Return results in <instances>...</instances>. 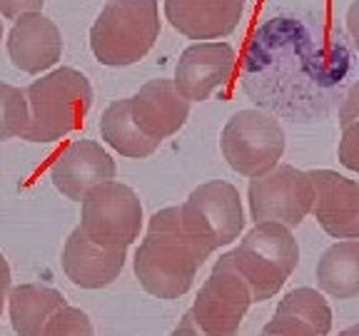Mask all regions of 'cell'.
<instances>
[{"instance_id": "1", "label": "cell", "mask_w": 359, "mask_h": 336, "mask_svg": "<svg viewBox=\"0 0 359 336\" xmlns=\"http://www.w3.org/2000/svg\"><path fill=\"white\" fill-rule=\"evenodd\" d=\"M342 43L294 18H275L255 30L242 62V88L255 102L290 120L325 115L349 73Z\"/></svg>"}, {"instance_id": "2", "label": "cell", "mask_w": 359, "mask_h": 336, "mask_svg": "<svg viewBox=\"0 0 359 336\" xmlns=\"http://www.w3.org/2000/svg\"><path fill=\"white\" fill-rule=\"evenodd\" d=\"M210 252L182 222V209L165 207L147 224V234L135 252V276L157 299H180L195 284Z\"/></svg>"}, {"instance_id": "3", "label": "cell", "mask_w": 359, "mask_h": 336, "mask_svg": "<svg viewBox=\"0 0 359 336\" xmlns=\"http://www.w3.org/2000/svg\"><path fill=\"white\" fill-rule=\"evenodd\" d=\"M30 105V122L22 134L25 142H57L83 127L93 107L90 80L75 67H55L40 75L25 90Z\"/></svg>"}, {"instance_id": "4", "label": "cell", "mask_w": 359, "mask_h": 336, "mask_svg": "<svg viewBox=\"0 0 359 336\" xmlns=\"http://www.w3.org/2000/svg\"><path fill=\"white\" fill-rule=\"evenodd\" d=\"M160 38L157 0H107L90 28V50L100 65L140 62Z\"/></svg>"}, {"instance_id": "5", "label": "cell", "mask_w": 359, "mask_h": 336, "mask_svg": "<svg viewBox=\"0 0 359 336\" xmlns=\"http://www.w3.org/2000/svg\"><path fill=\"white\" fill-rule=\"evenodd\" d=\"M232 262L252 289L255 302H267L287 284L299 264V244L290 227L259 222L232 249Z\"/></svg>"}, {"instance_id": "6", "label": "cell", "mask_w": 359, "mask_h": 336, "mask_svg": "<svg viewBox=\"0 0 359 336\" xmlns=\"http://www.w3.org/2000/svg\"><path fill=\"white\" fill-rule=\"evenodd\" d=\"M219 147L232 169L242 177H262L285 155V130L280 120L262 110H240L224 125Z\"/></svg>"}, {"instance_id": "7", "label": "cell", "mask_w": 359, "mask_h": 336, "mask_svg": "<svg viewBox=\"0 0 359 336\" xmlns=\"http://www.w3.org/2000/svg\"><path fill=\"white\" fill-rule=\"evenodd\" d=\"M80 230L100 246L125 249L140 239L142 204L133 187L123 182H102L80 202Z\"/></svg>"}, {"instance_id": "8", "label": "cell", "mask_w": 359, "mask_h": 336, "mask_svg": "<svg viewBox=\"0 0 359 336\" xmlns=\"http://www.w3.org/2000/svg\"><path fill=\"white\" fill-rule=\"evenodd\" d=\"M180 209H182L185 227L210 254L219 246L240 239L245 230V209H242L240 192L222 179H212L192 190Z\"/></svg>"}, {"instance_id": "9", "label": "cell", "mask_w": 359, "mask_h": 336, "mask_svg": "<svg viewBox=\"0 0 359 336\" xmlns=\"http://www.w3.org/2000/svg\"><path fill=\"white\" fill-rule=\"evenodd\" d=\"M255 297L247 279L232 262V254H222L210 272L208 281L200 286L190 312L197 324L212 336H237L247 309Z\"/></svg>"}, {"instance_id": "10", "label": "cell", "mask_w": 359, "mask_h": 336, "mask_svg": "<svg viewBox=\"0 0 359 336\" xmlns=\"http://www.w3.org/2000/svg\"><path fill=\"white\" fill-rule=\"evenodd\" d=\"M247 202L255 224L280 222L285 227H297L314 207V182L309 172L292 164H277L250 182Z\"/></svg>"}, {"instance_id": "11", "label": "cell", "mask_w": 359, "mask_h": 336, "mask_svg": "<svg viewBox=\"0 0 359 336\" xmlns=\"http://www.w3.org/2000/svg\"><path fill=\"white\" fill-rule=\"evenodd\" d=\"M237 55L227 43H195L182 50L175 65V88L190 102L210 100L215 90L232 80Z\"/></svg>"}, {"instance_id": "12", "label": "cell", "mask_w": 359, "mask_h": 336, "mask_svg": "<svg viewBox=\"0 0 359 336\" xmlns=\"http://www.w3.org/2000/svg\"><path fill=\"white\" fill-rule=\"evenodd\" d=\"M118 174V164L93 140L67 142L50 162V182L67 200L83 202L93 187L110 182Z\"/></svg>"}, {"instance_id": "13", "label": "cell", "mask_w": 359, "mask_h": 336, "mask_svg": "<svg viewBox=\"0 0 359 336\" xmlns=\"http://www.w3.org/2000/svg\"><path fill=\"white\" fill-rule=\"evenodd\" d=\"M314 207L320 227L334 239H359V182L334 172L312 169Z\"/></svg>"}, {"instance_id": "14", "label": "cell", "mask_w": 359, "mask_h": 336, "mask_svg": "<svg viewBox=\"0 0 359 336\" xmlns=\"http://www.w3.org/2000/svg\"><path fill=\"white\" fill-rule=\"evenodd\" d=\"M245 15V0H165V20L197 43L227 38Z\"/></svg>"}, {"instance_id": "15", "label": "cell", "mask_w": 359, "mask_h": 336, "mask_svg": "<svg viewBox=\"0 0 359 336\" xmlns=\"http://www.w3.org/2000/svg\"><path fill=\"white\" fill-rule=\"evenodd\" d=\"M8 57L20 73L40 75L62 57V33L43 13H25L8 33Z\"/></svg>"}, {"instance_id": "16", "label": "cell", "mask_w": 359, "mask_h": 336, "mask_svg": "<svg viewBox=\"0 0 359 336\" xmlns=\"http://www.w3.org/2000/svg\"><path fill=\"white\" fill-rule=\"evenodd\" d=\"M130 105L137 127L157 142L180 132L190 118V100L180 95V90L168 78H157L142 85L130 97Z\"/></svg>"}, {"instance_id": "17", "label": "cell", "mask_w": 359, "mask_h": 336, "mask_svg": "<svg viewBox=\"0 0 359 336\" xmlns=\"http://www.w3.org/2000/svg\"><path fill=\"white\" fill-rule=\"evenodd\" d=\"M128 252L107 249L90 239L83 230H73L62 249V272L80 289H105L125 269Z\"/></svg>"}, {"instance_id": "18", "label": "cell", "mask_w": 359, "mask_h": 336, "mask_svg": "<svg viewBox=\"0 0 359 336\" xmlns=\"http://www.w3.org/2000/svg\"><path fill=\"white\" fill-rule=\"evenodd\" d=\"M67 304L62 291L53 289L48 284H18L11 289L8 297V312L11 324L18 336H43L53 314L60 312Z\"/></svg>"}, {"instance_id": "19", "label": "cell", "mask_w": 359, "mask_h": 336, "mask_svg": "<svg viewBox=\"0 0 359 336\" xmlns=\"http://www.w3.org/2000/svg\"><path fill=\"white\" fill-rule=\"evenodd\" d=\"M100 134L112 150L120 152L123 157H130V160H145V157H150L160 147V142L147 137L137 127V122L133 118L130 97L115 100L107 105V110L102 112L100 120Z\"/></svg>"}, {"instance_id": "20", "label": "cell", "mask_w": 359, "mask_h": 336, "mask_svg": "<svg viewBox=\"0 0 359 336\" xmlns=\"http://www.w3.org/2000/svg\"><path fill=\"white\" fill-rule=\"evenodd\" d=\"M317 284L334 299H352L359 294V239L337 241L317 264Z\"/></svg>"}, {"instance_id": "21", "label": "cell", "mask_w": 359, "mask_h": 336, "mask_svg": "<svg viewBox=\"0 0 359 336\" xmlns=\"http://www.w3.org/2000/svg\"><path fill=\"white\" fill-rule=\"evenodd\" d=\"M275 312H287V314H297L302 319L312 321L322 334H330L332 329V309L327 304V299L322 297L317 289H309V286H299V289L287 291L282 302L277 304Z\"/></svg>"}, {"instance_id": "22", "label": "cell", "mask_w": 359, "mask_h": 336, "mask_svg": "<svg viewBox=\"0 0 359 336\" xmlns=\"http://www.w3.org/2000/svg\"><path fill=\"white\" fill-rule=\"evenodd\" d=\"M30 122V105L25 90L0 83V142L22 137Z\"/></svg>"}, {"instance_id": "23", "label": "cell", "mask_w": 359, "mask_h": 336, "mask_svg": "<svg viewBox=\"0 0 359 336\" xmlns=\"http://www.w3.org/2000/svg\"><path fill=\"white\" fill-rule=\"evenodd\" d=\"M43 336H95V329H93V321L83 309L65 304L60 312L53 314Z\"/></svg>"}, {"instance_id": "24", "label": "cell", "mask_w": 359, "mask_h": 336, "mask_svg": "<svg viewBox=\"0 0 359 336\" xmlns=\"http://www.w3.org/2000/svg\"><path fill=\"white\" fill-rule=\"evenodd\" d=\"M259 336H325L312 321L302 319L297 314L275 312V316L264 324Z\"/></svg>"}, {"instance_id": "25", "label": "cell", "mask_w": 359, "mask_h": 336, "mask_svg": "<svg viewBox=\"0 0 359 336\" xmlns=\"http://www.w3.org/2000/svg\"><path fill=\"white\" fill-rule=\"evenodd\" d=\"M337 157H339L342 167H347L349 172L359 174V120H354V122H349L342 127Z\"/></svg>"}, {"instance_id": "26", "label": "cell", "mask_w": 359, "mask_h": 336, "mask_svg": "<svg viewBox=\"0 0 359 336\" xmlns=\"http://www.w3.org/2000/svg\"><path fill=\"white\" fill-rule=\"evenodd\" d=\"M45 0H0V15L8 20H18L25 13H40Z\"/></svg>"}, {"instance_id": "27", "label": "cell", "mask_w": 359, "mask_h": 336, "mask_svg": "<svg viewBox=\"0 0 359 336\" xmlns=\"http://www.w3.org/2000/svg\"><path fill=\"white\" fill-rule=\"evenodd\" d=\"M354 120H359V83H354L344 95L342 107H339V127L354 122Z\"/></svg>"}, {"instance_id": "28", "label": "cell", "mask_w": 359, "mask_h": 336, "mask_svg": "<svg viewBox=\"0 0 359 336\" xmlns=\"http://www.w3.org/2000/svg\"><path fill=\"white\" fill-rule=\"evenodd\" d=\"M170 336H212V334H208V331H205L200 324H197L195 314L187 312L185 316L180 319V324L175 326V331Z\"/></svg>"}, {"instance_id": "29", "label": "cell", "mask_w": 359, "mask_h": 336, "mask_svg": "<svg viewBox=\"0 0 359 336\" xmlns=\"http://www.w3.org/2000/svg\"><path fill=\"white\" fill-rule=\"evenodd\" d=\"M11 297V264L0 254V314L6 309V299Z\"/></svg>"}, {"instance_id": "30", "label": "cell", "mask_w": 359, "mask_h": 336, "mask_svg": "<svg viewBox=\"0 0 359 336\" xmlns=\"http://www.w3.org/2000/svg\"><path fill=\"white\" fill-rule=\"evenodd\" d=\"M347 30H349V35H352L354 45L359 48V0H354L347 10Z\"/></svg>"}, {"instance_id": "31", "label": "cell", "mask_w": 359, "mask_h": 336, "mask_svg": "<svg viewBox=\"0 0 359 336\" xmlns=\"http://www.w3.org/2000/svg\"><path fill=\"white\" fill-rule=\"evenodd\" d=\"M339 336H359V324H354V326H349V329L339 331Z\"/></svg>"}, {"instance_id": "32", "label": "cell", "mask_w": 359, "mask_h": 336, "mask_svg": "<svg viewBox=\"0 0 359 336\" xmlns=\"http://www.w3.org/2000/svg\"><path fill=\"white\" fill-rule=\"evenodd\" d=\"M3 18V15H0ZM0 40H3V20H0Z\"/></svg>"}]
</instances>
